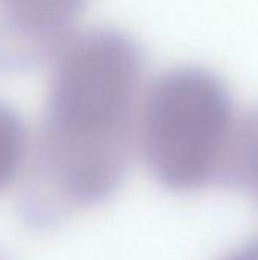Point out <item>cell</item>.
Instances as JSON below:
<instances>
[{"instance_id":"obj_2","label":"cell","mask_w":258,"mask_h":260,"mask_svg":"<svg viewBox=\"0 0 258 260\" xmlns=\"http://www.w3.org/2000/svg\"><path fill=\"white\" fill-rule=\"evenodd\" d=\"M239 116L227 84L213 72L182 66L146 90L137 143L152 177L178 193L222 184Z\"/></svg>"},{"instance_id":"obj_3","label":"cell","mask_w":258,"mask_h":260,"mask_svg":"<svg viewBox=\"0 0 258 260\" xmlns=\"http://www.w3.org/2000/svg\"><path fill=\"white\" fill-rule=\"evenodd\" d=\"M87 0H0V37L40 50L59 46Z\"/></svg>"},{"instance_id":"obj_7","label":"cell","mask_w":258,"mask_h":260,"mask_svg":"<svg viewBox=\"0 0 258 260\" xmlns=\"http://www.w3.org/2000/svg\"><path fill=\"white\" fill-rule=\"evenodd\" d=\"M0 260H8V259H6V257H5V256H3V254L0 253Z\"/></svg>"},{"instance_id":"obj_6","label":"cell","mask_w":258,"mask_h":260,"mask_svg":"<svg viewBox=\"0 0 258 260\" xmlns=\"http://www.w3.org/2000/svg\"><path fill=\"white\" fill-rule=\"evenodd\" d=\"M222 260H258V239H254L246 245L237 248Z\"/></svg>"},{"instance_id":"obj_4","label":"cell","mask_w":258,"mask_h":260,"mask_svg":"<svg viewBox=\"0 0 258 260\" xmlns=\"http://www.w3.org/2000/svg\"><path fill=\"white\" fill-rule=\"evenodd\" d=\"M222 184L245 190L258 201V107L239 117Z\"/></svg>"},{"instance_id":"obj_1","label":"cell","mask_w":258,"mask_h":260,"mask_svg":"<svg viewBox=\"0 0 258 260\" xmlns=\"http://www.w3.org/2000/svg\"><path fill=\"white\" fill-rule=\"evenodd\" d=\"M144 58L116 29H91L56 49L41 136L21 215L35 229L108 201L128 175L137 142Z\"/></svg>"},{"instance_id":"obj_5","label":"cell","mask_w":258,"mask_h":260,"mask_svg":"<svg viewBox=\"0 0 258 260\" xmlns=\"http://www.w3.org/2000/svg\"><path fill=\"white\" fill-rule=\"evenodd\" d=\"M27 152V134L20 116L0 102V192L21 171Z\"/></svg>"}]
</instances>
